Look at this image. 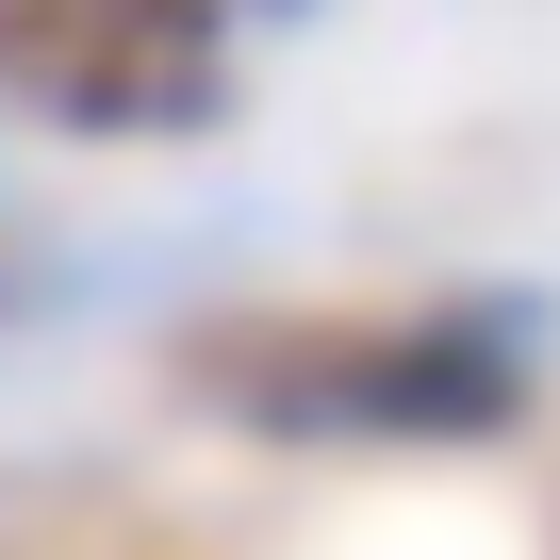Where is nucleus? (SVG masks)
<instances>
[{
    "label": "nucleus",
    "mask_w": 560,
    "mask_h": 560,
    "mask_svg": "<svg viewBox=\"0 0 560 560\" xmlns=\"http://www.w3.org/2000/svg\"><path fill=\"white\" fill-rule=\"evenodd\" d=\"M560 363L527 280H412V298H231L182 330V396L264 445H511Z\"/></svg>",
    "instance_id": "1"
},
{
    "label": "nucleus",
    "mask_w": 560,
    "mask_h": 560,
    "mask_svg": "<svg viewBox=\"0 0 560 560\" xmlns=\"http://www.w3.org/2000/svg\"><path fill=\"white\" fill-rule=\"evenodd\" d=\"M0 100L50 132H214L231 116V0H0Z\"/></svg>",
    "instance_id": "2"
}]
</instances>
